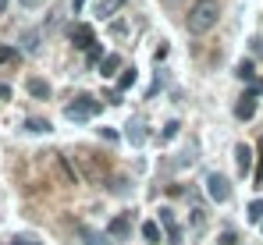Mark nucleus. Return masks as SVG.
I'll use <instances>...</instances> for the list:
<instances>
[{
    "instance_id": "1",
    "label": "nucleus",
    "mask_w": 263,
    "mask_h": 245,
    "mask_svg": "<svg viewBox=\"0 0 263 245\" xmlns=\"http://www.w3.org/2000/svg\"><path fill=\"white\" fill-rule=\"evenodd\" d=\"M217 22H220V0H196V4L189 7L185 29H189L192 36H206Z\"/></svg>"
},
{
    "instance_id": "2",
    "label": "nucleus",
    "mask_w": 263,
    "mask_h": 245,
    "mask_svg": "<svg viewBox=\"0 0 263 245\" xmlns=\"http://www.w3.org/2000/svg\"><path fill=\"white\" fill-rule=\"evenodd\" d=\"M96 114H100V100H92V96H75L64 107V118L68 121H92Z\"/></svg>"
},
{
    "instance_id": "3",
    "label": "nucleus",
    "mask_w": 263,
    "mask_h": 245,
    "mask_svg": "<svg viewBox=\"0 0 263 245\" xmlns=\"http://www.w3.org/2000/svg\"><path fill=\"white\" fill-rule=\"evenodd\" d=\"M263 85H249V92L246 96H238V103H235V118L238 121H253L256 118V92H260Z\"/></svg>"
},
{
    "instance_id": "4",
    "label": "nucleus",
    "mask_w": 263,
    "mask_h": 245,
    "mask_svg": "<svg viewBox=\"0 0 263 245\" xmlns=\"http://www.w3.org/2000/svg\"><path fill=\"white\" fill-rule=\"evenodd\" d=\"M206 192H210L214 203H228V199H231V181L214 171V174H206Z\"/></svg>"
},
{
    "instance_id": "5",
    "label": "nucleus",
    "mask_w": 263,
    "mask_h": 245,
    "mask_svg": "<svg viewBox=\"0 0 263 245\" xmlns=\"http://www.w3.org/2000/svg\"><path fill=\"white\" fill-rule=\"evenodd\" d=\"M68 40L75 43L79 50H89V46L96 43V36H92V29H89L86 22H79V25H71V29H68Z\"/></svg>"
},
{
    "instance_id": "6",
    "label": "nucleus",
    "mask_w": 263,
    "mask_h": 245,
    "mask_svg": "<svg viewBox=\"0 0 263 245\" xmlns=\"http://www.w3.org/2000/svg\"><path fill=\"white\" fill-rule=\"evenodd\" d=\"M125 135H128L132 146H146V135H149V131H146V121H142V118H132Z\"/></svg>"
},
{
    "instance_id": "7",
    "label": "nucleus",
    "mask_w": 263,
    "mask_h": 245,
    "mask_svg": "<svg viewBox=\"0 0 263 245\" xmlns=\"http://www.w3.org/2000/svg\"><path fill=\"white\" fill-rule=\"evenodd\" d=\"M107 235H110V238H118V242H125V238L132 235V220L125 217V213H121V217H114V220H110V228H107Z\"/></svg>"
},
{
    "instance_id": "8",
    "label": "nucleus",
    "mask_w": 263,
    "mask_h": 245,
    "mask_svg": "<svg viewBox=\"0 0 263 245\" xmlns=\"http://www.w3.org/2000/svg\"><path fill=\"white\" fill-rule=\"evenodd\" d=\"M125 4H128V0H100L92 14H96V18H103V22H110V18H114V14H118Z\"/></svg>"
},
{
    "instance_id": "9",
    "label": "nucleus",
    "mask_w": 263,
    "mask_h": 245,
    "mask_svg": "<svg viewBox=\"0 0 263 245\" xmlns=\"http://www.w3.org/2000/svg\"><path fill=\"white\" fill-rule=\"evenodd\" d=\"M235 163H238V174H249V163H253V149L246 142L235 146Z\"/></svg>"
},
{
    "instance_id": "10",
    "label": "nucleus",
    "mask_w": 263,
    "mask_h": 245,
    "mask_svg": "<svg viewBox=\"0 0 263 245\" xmlns=\"http://www.w3.org/2000/svg\"><path fill=\"white\" fill-rule=\"evenodd\" d=\"M29 96H36V100H50V82L29 79Z\"/></svg>"
},
{
    "instance_id": "11",
    "label": "nucleus",
    "mask_w": 263,
    "mask_h": 245,
    "mask_svg": "<svg viewBox=\"0 0 263 245\" xmlns=\"http://www.w3.org/2000/svg\"><path fill=\"white\" fill-rule=\"evenodd\" d=\"M160 235H164V231H160V224H157V220H146V224H142V238H146L149 245L160 242Z\"/></svg>"
},
{
    "instance_id": "12",
    "label": "nucleus",
    "mask_w": 263,
    "mask_h": 245,
    "mask_svg": "<svg viewBox=\"0 0 263 245\" xmlns=\"http://www.w3.org/2000/svg\"><path fill=\"white\" fill-rule=\"evenodd\" d=\"M118 64H121V61H118V53H107V57H103V64H100V75H107V79H110V75H118Z\"/></svg>"
},
{
    "instance_id": "13",
    "label": "nucleus",
    "mask_w": 263,
    "mask_h": 245,
    "mask_svg": "<svg viewBox=\"0 0 263 245\" xmlns=\"http://www.w3.org/2000/svg\"><path fill=\"white\" fill-rule=\"evenodd\" d=\"M246 217H249L253 224H260V220H263V199H253L249 210H246Z\"/></svg>"
},
{
    "instance_id": "14",
    "label": "nucleus",
    "mask_w": 263,
    "mask_h": 245,
    "mask_svg": "<svg viewBox=\"0 0 263 245\" xmlns=\"http://www.w3.org/2000/svg\"><path fill=\"white\" fill-rule=\"evenodd\" d=\"M82 242H86V245H110V235H100V231H86V235H82Z\"/></svg>"
},
{
    "instance_id": "15",
    "label": "nucleus",
    "mask_w": 263,
    "mask_h": 245,
    "mask_svg": "<svg viewBox=\"0 0 263 245\" xmlns=\"http://www.w3.org/2000/svg\"><path fill=\"white\" fill-rule=\"evenodd\" d=\"M86 57H89V64H103V57H107V53H103V46H100V43H92V46L86 50Z\"/></svg>"
},
{
    "instance_id": "16",
    "label": "nucleus",
    "mask_w": 263,
    "mask_h": 245,
    "mask_svg": "<svg viewBox=\"0 0 263 245\" xmlns=\"http://www.w3.org/2000/svg\"><path fill=\"white\" fill-rule=\"evenodd\" d=\"M25 128H29V131H36V135H43V131H50V121H43V118H29Z\"/></svg>"
},
{
    "instance_id": "17",
    "label": "nucleus",
    "mask_w": 263,
    "mask_h": 245,
    "mask_svg": "<svg viewBox=\"0 0 263 245\" xmlns=\"http://www.w3.org/2000/svg\"><path fill=\"white\" fill-rule=\"evenodd\" d=\"M22 50L36 53V50H40V36H36V32H25V36H22Z\"/></svg>"
},
{
    "instance_id": "18",
    "label": "nucleus",
    "mask_w": 263,
    "mask_h": 245,
    "mask_svg": "<svg viewBox=\"0 0 263 245\" xmlns=\"http://www.w3.org/2000/svg\"><path fill=\"white\" fill-rule=\"evenodd\" d=\"M11 61H18V50L14 46H0V64H11Z\"/></svg>"
},
{
    "instance_id": "19",
    "label": "nucleus",
    "mask_w": 263,
    "mask_h": 245,
    "mask_svg": "<svg viewBox=\"0 0 263 245\" xmlns=\"http://www.w3.org/2000/svg\"><path fill=\"white\" fill-rule=\"evenodd\" d=\"M235 75H238V79H246V82H249V79H253V61H242Z\"/></svg>"
},
{
    "instance_id": "20",
    "label": "nucleus",
    "mask_w": 263,
    "mask_h": 245,
    "mask_svg": "<svg viewBox=\"0 0 263 245\" xmlns=\"http://www.w3.org/2000/svg\"><path fill=\"white\" fill-rule=\"evenodd\" d=\"M192 160H196V142H189V146H185V153H181V167H189Z\"/></svg>"
},
{
    "instance_id": "21",
    "label": "nucleus",
    "mask_w": 263,
    "mask_h": 245,
    "mask_svg": "<svg viewBox=\"0 0 263 245\" xmlns=\"http://www.w3.org/2000/svg\"><path fill=\"white\" fill-rule=\"evenodd\" d=\"M178 128H181L178 121H167V124H164V131H160V139H175V135H178Z\"/></svg>"
},
{
    "instance_id": "22",
    "label": "nucleus",
    "mask_w": 263,
    "mask_h": 245,
    "mask_svg": "<svg viewBox=\"0 0 263 245\" xmlns=\"http://www.w3.org/2000/svg\"><path fill=\"white\" fill-rule=\"evenodd\" d=\"M14 245H43V242H40L36 235H18V238H14Z\"/></svg>"
},
{
    "instance_id": "23",
    "label": "nucleus",
    "mask_w": 263,
    "mask_h": 245,
    "mask_svg": "<svg viewBox=\"0 0 263 245\" xmlns=\"http://www.w3.org/2000/svg\"><path fill=\"white\" fill-rule=\"evenodd\" d=\"M128 85H135V71H125L121 82H118V89H128Z\"/></svg>"
},
{
    "instance_id": "24",
    "label": "nucleus",
    "mask_w": 263,
    "mask_h": 245,
    "mask_svg": "<svg viewBox=\"0 0 263 245\" xmlns=\"http://www.w3.org/2000/svg\"><path fill=\"white\" fill-rule=\"evenodd\" d=\"M235 242H238L235 231H224V235H220V245H235Z\"/></svg>"
},
{
    "instance_id": "25",
    "label": "nucleus",
    "mask_w": 263,
    "mask_h": 245,
    "mask_svg": "<svg viewBox=\"0 0 263 245\" xmlns=\"http://www.w3.org/2000/svg\"><path fill=\"white\" fill-rule=\"evenodd\" d=\"M7 96H11V89H7V85L0 82V100H7Z\"/></svg>"
},
{
    "instance_id": "26",
    "label": "nucleus",
    "mask_w": 263,
    "mask_h": 245,
    "mask_svg": "<svg viewBox=\"0 0 263 245\" xmlns=\"http://www.w3.org/2000/svg\"><path fill=\"white\" fill-rule=\"evenodd\" d=\"M82 4H86V0H71V7H75V11H82Z\"/></svg>"
},
{
    "instance_id": "27",
    "label": "nucleus",
    "mask_w": 263,
    "mask_h": 245,
    "mask_svg": "<svg viewBox=\"0 0 263 245\" xmlns=\"http://www.w3.org/2000/svg\"><path fill=\"white\" fill-rule=\"evenodd\" d=\"M4 11H7V0H0V14H4Z\"/></svg>"
}]
</instances>
